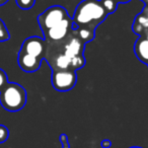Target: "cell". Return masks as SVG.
<instances>
[{
	"label": "cell",
	"mask_w": 148,
	"mask_h": 148,
	"mask_svg": "<svg viewBox=\"0 0 148 148\" xmlns=\"http://www.w3.org/2000/svg\"><path fill=\"white\" fill-rule=\"evenodd\" d=\"M108 15L101 0H83L77 5L72 21L76 27H86L95 31Z\"/></svg>",
	"instance_id": "cell-1"
},
{
	"label": "cell",
	"mask_w": 148,
	"mask_h": 148,
	"mask_svg": "<svg viewBox=\"0 0 148 148\" xmlns=\"http://www.w3.org/2000/svg\"><path fill=\"white\" fill-rule=\"evenodd\" d=\"M0 103L8 112H18L27 103V91L23 85L9 82L0 91Z\"/></svg>",
	"instance_id": "cell-2"
},
{
	"label": "cell",
	"mask_w": 148,
	"mask_h": 148,
	"mask_svg": "<svg viewBox=\"0 0 148 148\" xmlns=\"http://www.w3.org/2000/svg\"><path fill=\"white\" fill-rule=\"evenodd\" d=\"M68 17L70 16L68 15L67 10L63 6L53 5V6L47 8L38 16V23H39L40 27L44 34Z\"/></svg>",
	"instance_id": "cell-3"
},
{
	"label": "cell",
	"mask_w": 148,
	"mask_h": 148,
	"mask_svg": "<svg viewBox=\"0 0 148 148\" xmlns=\"http://www.w3.org/2000/svg\"><path fill=\"white\" fill-rule=\"evenodd\" d=\"M53 87L58 91L65 92L75 86L77 82V74L72 70H58L53 71L51 75Z\"/></svg>",
	"instance_id": "cell-4"
},
{
	"label": "cell",
	"mask_w": 148,
	"mask_h": 148,
	"mask_svg": "<svg viewBox=\"0 0 148 148\" xmlns=\"http://www.w3.org/2000/svg\"><path fill=\"white\" fill-rule=\"evenodd\" d=\"M73 21L71 17L62 21L55 27L50 29L46 33H44V38H45L46 43L48 44H56L64 41L73 31Z\"/></svg>",
	"instance_id": "cell-5"
},
{
	"label": "cell",
	"mask_w": 148,
	"mask_h": 148,
	"mask_svg": "<svg viewBox=\"0 0 148 148\" xmlns=\"http://www.w3.org/2000/svg\"><path fill=\"white\" fill-rule=\"evenodd\" d=\"M19 52L44 59L46 52V41L37 36L29 37L23 41Z\"/></svg>",
	"instance_id": "cell-6"
},
{
	"label": "cell",
	"mask_w": 148,
	"mask_h": 148,
	"mask_svg": "<svg viewBox=\"0 0 148 148\" xmlns=\"http://www.w3.org/2000/svg\"><path fill=\"white\" fill-rule=\"evenodd\" d=\"M42 58L34 57V56L27 55L23 52H18L17 57V63L21 70H23L27 73H33L40 69L41 67Z\"/></svg>",
	"instance_id": "cell-7"
},
{
	"label": "cell",
	"mask_w": 148,
	"mask_h": 148,
	"mask_svg": "<svg viewBox=\"0 0 148 148\" xmlns=\"http://www.w3.org/2000/svg\"><path fill=\"white\" fill-rule=\"evenodd\" d=\"M132 29L139 37H144L148 32V6H145L143 11L135 17Z\"/></svg>",
	"instance_id": "cell-8"
},
{
	"label": "cell",
	"mask_w": 148,
	"mask_h": 148,
	"mask_svg": "<svg viewBox=\"0 0 148 148\" xmlns=\"http://www.w3.org/2000/svg\"><path fill=\"white\" fill-rule=\"evenodd\" d=\"M134 53L139 61L148 65V41L144 37H139L135 42Z\"/></svg>",
	"instance_id": "cell-9"
},
{
	"label": "cell",
	"mask_w": 148,
	"mask_h": 148,
	"mask_svg": "<svg viewBox=\"0 0 148 148\" xmlns=\"http://www.w3.org/2000/svg\"><path fill=\"white\" fill-rule=\"evenodd\" d=\"M74 29H75V33L78 36V38L84 44L88 43L95 39V31H93V29H86V27H75Z\"/></svg>",
	"instance_id": "cell-10"
},
{
	"label": "cell",
	"mask_w": 148,
	"mask_h": 148,
	"mask_svg": "<svg viewBox=\"0 0 148 148\" xmlns=\"http://www.w3.org/2000/svg\"><path fill=\"white\" fill-rule=\"evenodd\" d=\"M101 2L103 4V6L105 7L108 14L115 12L117 10L118 4H119L117 0H101Z\"/></svg>",
	"instance_id": "cell-11"
},
{
	"label": "cell",
	"mask_w": 148,
	"mask_h": 148,
	"mask_svg": "<svg viewBox=\"0 0 148 148\" xmlns=\"http://www.w3.org/2000/svg\"><path fill=\"white\" fill-rule=\"evenodd\" d=\"M9 38H10V35H9L8 29H7L4 21L0 18V42L8 41Z\"/></svg>",
	"instance_id": "cell-12"
},
{
	"label": "cell",
	"mask_w": 148,
	"mask_h": 148,
	"mask_svg": "<svg viewBox=\"0 0 148 148\" xmlns=\"http://www.w3.org/2000/svg\"><path fill=\"white\" fill-rule=\"evenodd\" d=\"M17 6L23 10H29L33 8L36 3V0H15Z\"/></svg>",
	"instance_id": "cell-13"
},
{
	"label": "cell",
	"mask_w": 148,
	"mask_h": 148,
	"mask_svg": "<svg viewBox=\"0 0 148 148\" xmlns=\"http://www.w3.org/2000/svg\"><path fill=\"white\" fill-rule=\"evenodd\" d=\"M9 137V130L4 125L0 124V144L4 143Z\"/></svg>",
	"instance_id": "cell-14"
},
{
	"label": "cell",
	"mask_w": 148,
	"mask_h": 148,
	"mask_svg": "<svg viewBox=\"0 0 148 148\" xmlns=\"http://www.w3.org/2000/svg\"><path fill=\"white\" fill-rule=\"evenodd\" d=\"M7 83H8V76H7L6 72L0 68V91Z\"/></svg>",
	"instance_id": "cell-15"
},
{
	"label": "cell",
	"mask_w": 148,
	"mask_h": 148,
	"mask_svg": "<svg viewBox=\"0 0 148 148\" xmlns=\"http://www.w3.org/2000/svg\"><path fill=\"white\" fill-rule=\"evenodd\" d=\"M59 140L62 144V148H70V144H69V140L66 134H61L59 136Z\"/></svg>",
	"instance_id": "cell-16"
},
{
	"label": "cell",
	"mask_w": 148,
	"mask_h": 148,
	"mask_svg": "<svg viewBox=\"0 0 148 148\" xmlns=\"http://www.w3.org/2000/svg\"><path fill=\"white\" fill-rule=\"evenodd\" d=\"M112 146V142L108 139H105L101 141V147L103 148H110Z\"/></svg>",
	"instance_id": "cell-17"
},
{
	"label": "cell",
	"mask_w": 148,
	"mask_h": 148,
	"mask_svg": "<svg viewBox=\"0 0 148 148\" xmlns=\"http://www.w3.org/2000/svg\"><path fill=\"white\" fill-rule=\"evenodd\" d=\"M8 1L9 0H0V6H1V5H4L5 3H7Z\"/></svg>",
	"instance_id": "cell-18"
},
{
	"label": "cell",
	"mask_w": 148,
	"mask_h": 148,
	"mask_svg": "<svg viewBox=\"0 0 148 148\" xmlns=\"http://www.w3.org/2000/svg\"><path fill=\"white\" fill-rule=\"evenodd\" d=\"M144 38H145V39H146V40H147V41H148V32H147V33L145 34V36H144Z\"/></svg>",
	"instance_id": "cell-19"
},
{
	"label": "cell",
	"mask_w": 148,
	"mask_h": 148,
	"mask_svg": "<svg viewBox=\"0 0 148 148\" xmlns=\"http://www.w3.org/2000/svg\"><path fill=\"white\" fill-rule=\"evenodd\" d=\"M142 1H144V2H145V4L148 5V0H142Z\"/></svg>",
	"instance_id": "cell-20"
},
{
	"label": "cell",
	"mask_w": 148,
	"mask_h": 148,
	"mask_svg": "<svg viewBox=\"0 0 148 148\" xmlns=\"http://www.w3.org/2000/svg\"><path fill=\"white\" fill-rule=\"evenodd\" d=\"M130 148H142V147H138V146H133V147H130Z\"/></svg>",
	"instance_id": "cell-21"
},
{
	"label": "cell",
	"mask_w": 148,
	"mask_h": 148,
	"mask_svg": "<svg viewBox=\"0 0 148 148\" xmlns=\"http://www.w3.org/2000/svg\"><path fill=\"white\" fill-rule=\"evenodd\" d=\"M147 66H148V65H147Z\"/></svg>",
	"instance_id": "cell-22"
}]
</instances>
